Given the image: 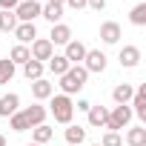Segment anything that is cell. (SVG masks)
Returning <instances> with one entry per match:
<instances>
[{"label":"cell","mask_w":146,"mask_h":146,"mask_svg":"<svg viewBox=\"0 0 146 146\" xmlns=\"http://www.w3.org/2000/svg\"><path fill=\"white\" fill-rule=\"evenodd\" d=\"M132 117H135V115H132L129 103L115 106V109L109 112V120H106V126H103V129H109V132H120L123 126H129V120H132Z\"/></svg>","instance_id":"277c9868"},{"label":"cell","mask_w":146,"mask_h":146,"mask_svg":"<svg viewBox=\"0 0 146 146\" xmlns=\"http://www.w3.org/2000/svg\"><path fill=\"white\" fill-rule=\"evenodd\" d=\"M106 54L100 52V49H89L86 52V57H83V69L89 72V75H100V72L106 69Z\"/></svg>","instance_id":"8992f818"},{"label":"cell","mask_w":146,"mask_h":146,"mask_svg":"<svg viewBox=\"0 0 146 146\" xmlns=\"http://www.w3.org/2000/svg\"><path fill=\"white\" fill-rule=\"evenodd\" d=\"M15 26H17L15 12H0V32H3V35H9V32H15Z\"/></svg>","instance_id":"484cf974"},{"label":"cell","mask_w":146,"mask_h":146,"mask_svg":"<svg viewBox=\"0 0 146 146\" xmlns=\"http://www.w3.org/2000/svg\"><path fill=\"white\" fill-rule=\"evenodd\" d=\"M15 72H17V66L6 57V60H0V86H6L12 78H15Z\"/></svg>","instance_id":"d4e9b609"},{"label":"cell","mask_w":146,"mask_h":146,"mask_svg":"<svg viewBox=\"0 0 146 146\" xmlns=\"http://www.w3.org/2000/svg\"><path fill=\"white\" fill-rule=\"evenodd\" d=\"M40 17H46L52 26L54 23H60V17H63V6H54V3H46L43 9H40Z\"/></svg>","instance_id":"603a6c76"},{"label":"cell","mask_w":146,"mask_h":146,"mask_svg":"<svg viewBox=\"0 0 146 146\" xmlns=\"http://www.w3.org/2000/svg\"><path fill=\"white\" fill-rule=\"evenodd\" d=\"M86 6H89L92 12H103V9H106V0H86Z\"/></svg>","instance_id":"4dcf8cb0"},{"label":"cell","mask_w":146,"mask_h":146,"mask_svg":"<svg viewBox=\"0 0 146 146\" xmlns=\"http://www.w3.org/2000/svg\"><path fill=\"white\" fill-rule=\"evenodd\" d=\"M86 78H89V72L83 69V66H69V72L66 75H60V89H63V95H78L83 86H86Z\"/></svg>","instance_id":"7a4b0ae2"},{"label":"cell","mask_w":146,"mask_h":146,"mask_svg":"<svg viewBox=\"0 0 146 146\" xmlns=\"http://www.w3.org/2000/svg\"><path fill=\"white\" fill-rule=\"evenodd\" d=\"M129 20L135 26H146V3H137L132 12H129Z\"/></svg>","instance_id":"4316f807"},{"label":"cell","mask_w":146,"mask_h":146,"mask_svg":"<svg viewBox=\"0 0 146 146\" xmlns=\"http://www.w3.org/2000/svg\"><path fill=\"white\" fill-rule=\"evenodd\" d=\"M12 35L17 37V43H23V46H26V43H32V40L37 37V26H35V23H17Z\"/></svg>","instance_id":"7c38bea8"},{"label":"cell","mask_w":146,"mask_h":146,"mask_svg":"<svg viewBox=\"0 0 146 146\" xmlns=\"http://www.w3.org/2000/svg\"><path fill=\"white\" fill-rule=\"evenodd\" d=\"M26 146H37V143H26Z\"/></svg>","instance_id":"e575fe53"},{"label":"cell","mask_w":146,"mask_h":146,"mask_svg":"<svg viewBox=\"0 0 146 146\" xmlns=\"http://www.w3.org/2000/svg\"><path fill=\"white\" fill-rule=\"evenodd\" d=\"M29 86H32V98H35V100H49V98L54 95V86H52L49 80H43V78H40V80H32Z\"/></svg>","instance_id":"5bb4252c"},{"label":"cell","mask_w":146,"mask_h":146,"mask_svg":"<svg viewBox=\"0 0 146 146\" xmlns=\"http://www.w3.org/2000/svg\"><path fill=\"white\" fill-rule=\"evenodd\" d=\"M86 52H89V49H86L80 40H69V43H66V52H63V57H66L72 66H80V60L86 57Z\"/></svg>","instance_id":"30bf717a"},{"label":"cell","mask_w":146,"mask_h":146,"mask_svg":"<svg viewBox=\"0 0 146 146\" xmlns=\"http://www.w3.org/2000/svg\"><path fill=\"white\" fill-rule=\"evenodd\" d=\"M66 146H69V143H66Z\"/></svg>","instance_id":"8d00e7d4"},{"label":"cell","mask_w":146,"mask_h":146,"mask_svg":"<svg viewBox=\"0 0 146 146\" xmlns=\"http://www.w3.org/2000/svg\"><path fill=\"white\" fill-rule=\"evenodd\" d=\"M46 66H49V72H52L54 78H60V75H66V72H69V66H72V63H69L63 54H52V57L46 60Z\"/></svg>","instance_id":"e0dca14e"},{"label":"cell","mask_w":146,"mask_h":146,"mask_svg":"<svg viewBox=\"0 0 146 146\" xmlns=\"http://www.w3.org/2000/svg\"><path fill=\"white\" fill-rule=\"evenodd\" d=\"M0 146H6V137H3V135H0Z\"/></svg>","instance_id":"836d02e7"},{"label":"cell","mask_w":146,"mask_h":146,"mask_svg":"<svg viewBox=\"0 0 146 146\" xmlns=\"http://www.w3.org/2000/svg\"><path fill=\"white\" fill-rule=\"evenodd\" d=\"M17 109H20V98L15 92H9V95L0 98V117H12Z\"/></svg>","instance_id":"9a60e30c"},{"label":"cell","mask_w":146,"mask_h":146,"mask_svg":"<svg viewBox=\"0 0 146 146\" xmlns=\"http://www.w3.org/2000/svg\"><path fill=\"white\" fill-rule=\"evenodd\" d=\"M29 54H32V60H40V63H43V60H49V57L54 54V46H52L49 37H35Z\"/></svg>","instance_id":"52a82bcc"},{"label":"cell","mask_w":146,"mask_h":146,"mask_svg":"<svg viewBox=\"0 0 146 146\" xmlns=\"http://www.w3.org/2000/svg\"><path fill=\"white\" fill-rule=\"evenodd\" d=\"M9 60L15 63V66H23V63H29L32 60V54H29V46H23V43H17L12 52H9Z\"/></svg>","instance_id":"7402d4cb"},{"label":"cell","mask_w":146,"mask_h":146,"mask_svg":"<svg viewBox=\"0 0 146 146\" xmlns=\"http://www.w3.org/2000/svg\"><path fill=\"white\" fill-rule=\"evenodd\" d=\"M52 137H54V129H52V126H46V123H40V126H35V129H32V143H37V146L49 143Z\"/></svg>","instance_id":"d6986e66"},{"label":"cell","mask_w":146,"mask_h":146,"mask_svg":"<svg viewBox=\"0 0 146 146\" xmlns=\"http://www.w3.org/2000/svg\"><path fill=\"white\" fill-rule=\"evenodd\" d=\"M20 0H0V12H15Z\"/></svg>","instance_id":"f546056e"},{"label":"cell","mask_w":146,"mask_h":146,"mask_svg":"<svg viewBox=\"0 0 146 146\" xmlns=\"http://www.w3.org/2000/svg\"><path fill=\"white\" fill-rule=\"evenodd\" d=\"M95 146H100V143H95Z\"/></svg>","instance_id":"d590c367"},{"label":"cell","mask_w":146,"mask_h":146,"mask_svg":"<svg viewBox=\"0 0 146 146\" xmlns=\"http://www.w3.org/2000/svg\"><path fill=\"white\" fill-rule=\"evenodd\" d=\"M126 143L129 146H146V129L143 126H135L126 132Z\"/></svg>","instance_id":"cb8c5ba5"},{"label":"cell","mask_w":146,"mask_h":146,"mask_svg":"<svg viewBox=\"0 0 146 146\" xmlns=\"http://www.w3.org/2000/svg\"><path fill=\"white\" fill-rule=\"evenodd\" d=\"M120 37H123V32H120V23H115V20H106V23H100V40H103L106 46H115Z\"/></svg>","instance_id":"9c48e42d"},{"label":"cell","mask_w":146,"mask_h":146,"mask_svg":"<svg viewBox=\"0 0 146 146\" xmlns=\"http://www.w3.org/2000/svg\"><path fill=\"white\" fill-rule=\"evenodd\" d=\"M117 60H120L123 69H135V66L140 63V49H137V46H123L120 54H117Z\"/></svg>","instance_id":"8fae6325"},{"label":"cell","mask_w":146,"mask_h":146,"mask_svg":"<svg viewBox=\"0 0 146 146\" xmlns=\"http://www.w3.org/2000/svg\"><path fill=\"white\" fill-rule=\"evenodd\" d=\"M40 3L37 0H20L17 3V9H15V17H17V23H35L37 17H40Z\"/></svg>","instance_id":"5b68a950"},{"label":"cell","mask_w":146,"mask_h":146,"mask_svg":"<svg viewBox=\"0 0 146 146\" xmlns=\"http://www.w3.org/2000/svg\"><path fill=\"white\" fill-rule=\"evenodd\" d=\"M83 140H86V129L69 123V129H66V143H69V146H80Z\"/></svg>","instance_id":"ffe728a7"},{"label":"cell","mask_w":146,"mask_h":146,"mask_svg":"<svg viewBox=\"0 0 146 146\" xmlns=\"http://www.w3.org/2000/svg\"><path fill=\"white\" fill-rule=\"evenodd\" d=\"M132 95H135V86H132V83H117V86L112 89V98H115V103H117V106L129 103V100H132Z\"/></svg>","instance_id":"ac0fdd59"},{"label":"cell","mask_w":146,"mask_h":146,"mask_svg":"<svg viewBox=\"0 0 146 146\" xmlns=\"http://www.w3.org/2000/svg\"><path fill=\"white\" fill-rule=\"evenodd\" d=\"M43 69H46V63L29 60V63H23V75H26V80H40L43 78Z\"/></svg>","instance_id":"44dd1931"},{"label":"cell","mask_w":146,"mask_h":146,"mask_svg":"<svg viewBox=\"0 0 146 146\" xmlns=\"http://www.w3.org/2000/svg\"><path fill=\"white\" fill-rule=\"evenodd\" d=\"M46 120V106H40V103H35V106H26V109H17L12 117H9V126L15 129V132H29V129H35V126H40Z\"/></svg>","instance_id":"6da1fadb"},{"label":"cell","mask_w":146,"mask_h":146,"mask_svg":"<svg viewBox=\"0 0 146 146\" xmlns=\"http://www.w3.org/2000/svg\"><path fill=\"white\" fill-rule=\"evenodd\" d=\"M49 112L54 115L57 123H72V115H75V103H72L69 95H52V103H49Z\"/></svg>","instance_id":"3957f363"},{"label":"cell","mask_w":146,"mask_h":146,"mask_svg":"<svg viewBox=\"0 0 146 146\" xmlns=\"http://www.w3.org/2000/svg\"><path fill=\"white\" fill-rule=\"evenodd\" d=\"M63 6H69L72 12H80V9H86V0H66Z\"/></svg>","instance_id":"f1b7e54d"},{"label":"cell","mask_w":146,"mask_h":146,"mask_svg":"<svg viewBox=\"0 0 146 146\" xmlns=\"http://www.w3.org/2000/svg\"><path fill=\"white\" fill-rule=\"evenodd\" d=\"M89 126H95V129H100V126H106V120H109V109L106 106H89Z\"/></svg>","instance_id":"2e32d148"},{"label":"cell","mask_w":146,"mask_h":146,"mask_svg":"<svg viewBox=\"0 0 146 146\" xmlns=\"http://www.w3.org/2000/svg\"><path fill=\"white\" fill-rule=\"evenodd\" d=\"M89 106H92V103H89L86 98H78V109H80V112H89Z\"/></svg>","instance_id":"1f68e13d"},{"label":"cell","mask_w":146,"mask_h":146,"mask_svg":"<svg viewBox=\"0 0 146 146\" xmlns=\"http://www.w3.org/2000/svg\"><path fill=\"white\" fill-rule=\"evenodd\" d=\"M49 3H54V6H63V3H66V0H49Z\"/></svg>","instance_id":"d6a6232c"},{"label":"cell","mask_w":146,"mask_h":146,"mask_svg":"<svg viewBox=\"0 0 146 146\" xmlns=\"http://www.w3.org/2000/svg\"><path fill=\"white\" fill-rule=\"evenodd\" d=\"M49 40H52V46H66V43L72 40V29H69L66 23H54V26H52Z\"/></svg>","instance_id":"4fadbf2b"},{"label":"cell","mask_w":146,"mask_h":146,"mask_svg":"<svg viewBox=\"0 0 146 146\" xmlns=\"http://www.w3.org/2000/svg\"><path fill=\"white\" fill-rule=\"evenodd\" d=\"M129 109H132V115H137L140 120H146V86L143 83L135 86V95L129 100Z\"/></svg>","instance_id":"ba28073f"},{"label":"cell","mask_w":146,"mask_h":146,"mask_svg":"<svg viewBox=\"0 0 146 146\" xmlns=\"http://www.w3.org/2000/svg\"><path fill=\"white\" fill-rule=\"evenodd\" d=\"M100 146H123V137H120L117 132H106V135L100 137Z\"/></svg>","instance_id":"83f0119b"}]
</instances>
